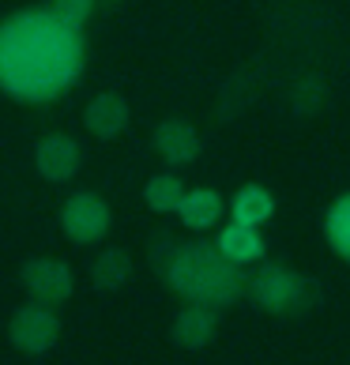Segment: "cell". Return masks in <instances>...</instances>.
<instances>
[{
	"mask_svg": "<svg viewBox=\"0 0 350 365\" xmlns=\"http://www.w3.org/2000/svg\"><path fill=\"white\" fill-rule=\"evenodd\" d=\"M110 204L98 192H76L64 200L61 207V230L68 234V241L76 245H94L110 234Z\"/></svg>",
	"mask_w": 350,
	"mask_h": 365,
	"instance_id": "obj_4",
	"label": "cell"
},
{
	"mask_svg": "<svg viewBox=\"0 0 350 365\" xmlns=\"http://www.w3.org/2000/svg\"><path fill=\"white\" fill-rule=\"evenodd\" d=\"M222 211H230V207L222 204V196L215 192V188H192V192H185L181 207H177L181 222L188 230H211L222 219Z\"/></svg>",
	"mask_w": 350,
	"mask_h": 365,
	"instance_id": "obj_12",
	"label": "cell"
},
{
	"mask_svg": "<svg viewBox=\"0 0 350 365\" xmlns=\"http://www.w3.org/2000/svg\"><path fill=\"white\" fill-rule=\"evenodd\" d=\"M98 4H120V0H98Z\"/></svg>",
	"mask_w": 350,
	"mask_h": 365,
	"instance_id": "obj_18",
	"label": "cell"
},
{
	"mask_svg": "<svg viewBox=\"0 0 350 365\" xmlns=\"http://www.w3.org/2000/svg\"><path fill=\"white\" fill-rule=\"evenodd\" d=\"M230 215H234V222L260 230V222H267L275 215V196L264 185H241L230 200Z\"/></svg>",
	"mask_w": 350,
	"mask_h": 365,
	"instance_id": "obj_13",
	"label": "cell"
},
{
	"mask_svg": "<svg viewBox=\"0 0 350 365\" xmlns=\"http://www.w3.org/2000/svg\"><path fill=\"white\" fill-rule=\"evenodd\" d=\"M163 275L173 294H181L192 305H211V309L234 305L249 290L245 272L234 260H226L222 249L211 245V241L173 245L170 256L163 260Z\"/></svg>",
	"mask_w": 350,
	"mask_h": 365,
	"instance_id": "obj_2",
	"label": "cell"
},
{
	"mask_svg": "<svg viewBox=\"0 0 350 365\" xmlns=\"http://www.w3.org/2000/svg\"><path fill=\"white\" fill-rule=\"evenodd\" d=\"M181 200H185V185H181V178H173V173H155V178L143 185V204L155 215L177 211Z\"/></svg>",
	"mask_w": 350,
	"mask_h": 365,
	"instance_id": "obj_15",
	"label": "cell"
},
{
	"mask_svg": "<svg viewBox=\"0 0 350 365\" xmlns=\"http://www.w3.org/2000/svg\"><path fill=\"white\" fill-rule=\"evenodd\" d=\"M215 245L222 249L226 260H234L237 267H245V264H260L264 260V237H260V230L257 226H245V222H230V226H222L219 230V241Z\"/></svg>",
	"mask_w": 350,
	"mask_h": 365,
	"instance_id": "obj_11",
	"label": "cell"
},
{
	"mask_svg": "<svg viewBox=\"0 0 350 365\" xmlns=\"http://www.w3.org/2000/svg\"><path fill=\"white\" fill-rule=\"evenodd\" d=\"M249 297L264 313L287 317V313H302L305 305H313V282L287 264H264L249 279Z\"/></svg>",
	"mask_w": 350,
	"mask_h": 365,
	"instance_id": "obj_3",
	"label": "cell"
},
{
	"mask_svg": "<svg viewBox=\"0 0 350 365\" xmlns=\"http://www.w3.org/2000/svg\"><path fill=\"white\" fill-rule=\"evenodd\" d=\"M128 279H132V256L125 249H102L98 260L91 264V282L105 294L120 290Z\"/></svg>",
	"mask_w": 350,
	"mask_h": 365,
	"instance_id": "obj_14",
	"label": "cell"
},
{
	"mask_svg": "<svg viewBox=\"0 0 350 365\" xmlns=\"http://www.w3.org/2000/svg\"><path fill=\"white\" fill-rule=\"evenodd\" d=\"M23 287L26 294L34 297V305H46V309H57L72 297L76 290V275L64 260H53V256H38V260H26L23 264Z\"/></svg>",
	"mask_w": 350,
	"mask_h": 365,
	"instance_id": "obj_5",
	"label": "cell"
},
{
	"mask_svg": "<svg viewBox=\"0 0 350 365\" xmlns=\"http://www.w3.org/2000/svg\"><path fill=\"white\" fill-rule=\"evenodd\" d=\"M8 339L16 350H23V354H46V350L57 346L61 339V320L53 309L46 305H23L11 313L8 320Z\"/></svg>",
	"mask_w": 350,
	"mask_h": 365,
	"instance_id": "obj_6",
	"label": "cell"
},
{
	"mask_svg": "<svg viewBox=\"0 0 350 365\" xmlns=\"http://www.w3.org/2000/svg\"><path fill=\"white\" fill-rule=\"evenodd\" d=\"M83 72V38L49 8H26L0 23V87L19 102H53Z\"/></svg>",
	"mask_w": 350,
	"mask_h": 365,
	"instance_id": "obj_1",
	"label": "cell"
},
{
	"mask_svg": "<svg viewBox=\"0 0 350 365\" xmlns=\"http://www.w3.org/2000/svg\"><path fill=\"white\" fill-rule=\"evenodd\" d=\"M83 125L91 136L98 140H117L120 132L128 128V102L120 98L117 91H102L87 102V113H83Z\"/></svg>",
	"mask_w": 350,
	"mask_h": 365,
	"instance_id": "obj_10",
	"label": "cell"
},
{
	"mask_svg": "<svg viewBox=\"0 0 350 365\" xmlns=\"http://www.w3.org/2000/svg\"><path fill=\"white\" fill-rule=\"evenodd\" d=\"M98 0H49V11L57 16L64 26H72V31H79L87 19H91V11Z\"/></svg>",
	"mask_w": 350,
	"mask_h": 365,
	"instance_id": "obj_17",
	"label": "cell"
},
{
	"mask_svg": "<svg viewBox=\"0 0 350 365\" xmlns=\"http://www.w3.org/2000/svg\"><path fill=\"white\" fill-rule=\"evenodd\" d=\"M79 162H83V151H79V143L72 136H64V132L42 136V140H38V147H34V166L53 185L72 181L76 173H79Z\"/></svg>",
	"mask_w": 350,
	"mask_h": 365,
	"instance_id": "obj_7",
	"label": "cell"
},
{
	"mask_svg": "<svg viewBox=\"0 0 350 365\" xmlns=\"http://www.w3.org/2000/svg\"><path fill=\"white\" fill-rule=\"evenodd\" d=\"M155 151L163 155L170 166H188V162H196L200 158V132L188 125V120L181 117H166L163 125L155 128Z\"/></svg>",
	"mask_w": 350,
	"mask_h": 365,
	"instance_id": "obj_9",
	"label": "cell"
},
{
	"mask_svg": "<svg viewBox=\"0 0 350 365\" xmlns=\"http://www.w3.org/2000/svg\"><path fill=\"white\" fill-rule=\"evenodd\" d=\"M215 335H219V309H211V305L185 302L181 313L170 324V339L181 350H200V346H207Z\"/></svg>",
	"mask_w": 350,
	"mask_h": 365,
	"instance_id": "obj_8",
	"label": "cell"
},
{
	"mask_svg": "<svg viewBox=\"0 0 350 365\" xmlns=\"http://www.w3.org/2000/svg\"><path fill=\"white\" fill-rule=\"evenodd\" d=\"M324 237L335 256L350 260V192H343L335 204L328 207V219H324Z\"/></svg>",
	"mask_w": 350,
	"mask_h": 365,
	"instance_id": "obj_16",
	"label": "cell"
}]
</instances>
